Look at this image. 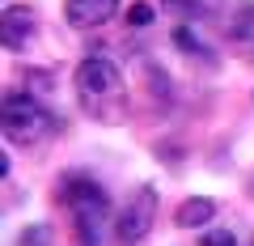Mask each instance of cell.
I'll return each instance as SVG.
<instances>
[{
  "label": "cell",
  "instance_id": "6da1fadb",
  "mask_svg": "<svg viewBox=\"0 0 254 246\" xmlns=\"http://www.w3.org/2000/svg\"><path fill=\"white\" fill-rule=\"evenodd\" d=\"M76 98L102 123H119L123 110H127L123 77H119V68L110 64L106 55H85L81 64H76Z\"/></svg>",
  "mask_w": 254,
  "mask_h": 246
},
{
  "label": "cell",
  "instance_id": "7a4b0ae2",
  "mask_svg": "<svg viewBox=\"0 0 254 246\" xmlns=\"http://www.w3.org/2000/svg\"><path fill=\"white\" fill-rule=\"evenodd\" d=\"M64 200H68V212H72L76 242L81 246H102V229H106V217H110V195L102 191L89 174H68Z\"/></svg>",
  "mask_w": 254,
  "mask_h": 246
},
{
  "label": "cell",
  "instance_id": "3957f363",
  "mask_svg": "<svg viewBox=\"0 0 254 246\" xmlns=\"http://www.w3.org/2000/svg\"><path fill=\"white\" fill-rule=\"evenodd\" d=\"M0 132L9 145H43L55 132V115L34 93H9L0 106Z\"/></svg>",
  "mask_w": 254,
  "mask_h": 246
},
{
  "label": "cell",
  "instance_id": "277c9868",
  "mask_svg": "<svg viewBox=\"0 0 254 246\" xmlns=\"http://www.w3.org/2000/svg\"><path fill=\"white\" fill-rule=\"evenodd\" d=\"M153 221H157V195H153V187H140V191L127 200V208L119 212V225H115L119 242L123 246L144 242L148 229H153Z\"/></svg>",
  "mask_w": 254,
  "mask_h": 246
},
{
  "label": "cell",
  "instance_id": "5b68a950",
  "mask_svg": "<svg viewBox=\"0 0 254 246\" xmlns=\"http://www.w3.org/2000/svg\"><path fill=\"white\" fill-rule=\"evenodd\" d=\"M115 9H119V0H68L64 17H68L72 30H98L115 17Z\"/></svg>",
  "mask_w": 254,
  "mask_h": 246
},
{
  "label": "cell",
  "instance_id": "8992f818",
  "mask_svg": "<svg viewBox=\"0 0 254 246\" xmlns=\"http://www.w3.org/2000/svg\"><path fill=\"white\" fill-rule=\"evenodd\" d=\"M30 34H34V9L9 4L4 17H0V43L9 47V51H21V47L30 43Z\"/></svg>",
  "mask_w": 254,
  "mask_h": 246
},
{
  "label": "cell",
  "instance_id": "52a82bcc",
  "mask_svg": "<svg viewBox=\"0 0 254 246\" xmlns=\"http://www.w3.org/2000/svg\"><path fill=\"white\" fill-rule=\"evenodd\" d=\"M212 217H216V200H199V195H195V200H187V204H182L178 212H174V221H178L182 229H195V225H208Z\"/></svg>",
  "mask_w": 254,
  "mask_h": 246
},
{
  "label": "cell",
  "instance_id": "ba28073f",
  "mask_svg": "<svg viewBox=\"0 0 254 246\" xmlns=\"http://www.w3.org/2000/svg\"><path fill=\"white\" fill-rule=\"evenodd\" d=\"M148 21H153V4H144V0H140V4H131V9H127V26H148Z\"/></svg>",
  "mask_w": 254,
  "mask_h": 246
},
{
  "label": "cell",
  "instance_id": "9c48e42d",
  "mask_svg": "<svg viewBox=\"0 0 254 246\" xmlns=\"http://www.w3.org/2000/svg\"><path fill=\"white\" fill-rule=\"evenodd\" d=\"M47 242H51V229L47 225H34V229L21 234V246H47Z\"/></svg>",
  "mask_w": 254,
  "mask_h": 246
},
{
  "label": "cell",
  "instance_id": "30bf717a",
  "mask_svg": "<svg viewBox=\"0 0 254 246\" xmlns=\"http://www.w3.org/2000/svg\"><path fill=\"white\" fill-rule=\"evenodd\" d=\"M174 38H178V47H182V51H190V55H199V51H203V47L195 43V34H190L187 26H182V30H178V34H174Z\"/></svg>",
  "mask_w": 254,
  "mask_h": 246
},
{
  "label": "cell",
  "instance_id": "8fae6325",
  "mask_svg": "<svg viewBox=\"0 0 254 246\" xmlns=\"http://www.w3.org/2000/svg\"><path fill=\"white\" fill-rule=\"evenodd\" d=\"M199 246H237V238H233V234H225V229H216V234H208Z\"/></svg>",
  "mask_w": 254,
  "mask_h": 246
},
{
  "label": "cell",
  "instance_id": "7c38bea8",
  "mask_svg": "<svg viewBox=\"0 0 254 246\" xmlns=\"http://www.w3.org/2000/svg\"><path fill=\"white\" fill-rule=\"evenodd\" d=\"M165 4H170V9H182V13H190L195 4H199V0H165Z\"/></svg>",
  "mask_w": 254,
  "mask_h": 246
}]
</instances>
